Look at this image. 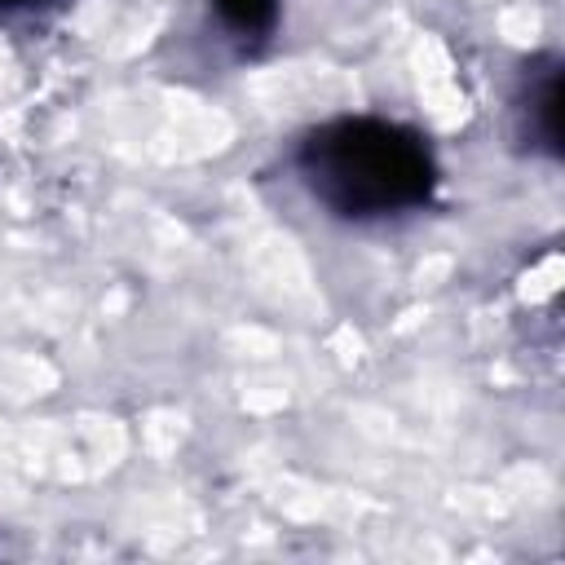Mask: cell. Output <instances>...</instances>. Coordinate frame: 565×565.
Returning <instances> with one entry per match:
<instances>
[{
	"instance_id": "cell-1",
	"label": "cell",
	"mask_w": 565,
	"mask_h": 565,
	"mask_svg": "<svg viewBox=\"0 0 565 565\" xmlns=\"http://www.w3.org/2000/svg\"><path fill=\"white\" fill-rule=\"evenodd\" d=\"M296 163L309 194L344 221L411 212L428 203L437 185L428 141L415 128L375 115H349L313 128L300 141Z\"/></svg>"
},
{
	"instance_id": "cell-2",
	"label": "cell",
	"mask_w": 565,
	"mask_h": 565,
	"mask_svg": "<svg viewBox=\"0 0 565 565\" xmlns=\"http://www.w3.org/2000/svg\"><path fill=\"white\" fill-rule=\"evenodd\" d=\"M525 115H530V128H534V137L543 141V150H561V71H543L539 75V88H530V106H525Z\"/></svg>"
},
{
	"instance_id": "cell-3",
	"label": "cell",
	"mask_w": 565,
	"mask_h": 565,
	"mask_svg": "<svg viewBox=\"0 0 565 565\" xmlns=\"http://www.w3.org/2000/svg\"><path fill=\"white\" fill-rule=\"evenodd\" d=\"M212 4H216V18L243 40H260L278 22V0H212Z\"/></svg>"
},
{
	"instance_id": "cell-4",
	"label": "cell",
	"mask_w": 565,
	"mask_h": 565,
	"mask_svg": "<svg viewBox=\"0 0 565 565\" xmlns=\"http://www.w3.org/2000/svg\"><path fill=\"white\" fill-rule=\"evenodd\" d=\"M22 4H35V0H0V9H22Z\"/></svg>"
}]
</instances>
